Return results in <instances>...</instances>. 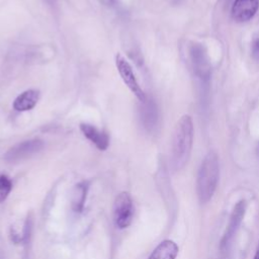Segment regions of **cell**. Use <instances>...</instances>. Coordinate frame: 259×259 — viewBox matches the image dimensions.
<instances>
[{
	"label": "cell",
	"instance_id": "obj_15",
	"mask_svg": "<svg viewBox=\"0 0 259 259\" xmlns=\"http://www.w3.org/2000/svg\"><path fill=\"white\" fill-rule=\"evenodd\" d=\"M251 53H252L253 59L259 62V37H256L253 39L252 46H251Z\"/></svg>",
	"mask_w": 259,
	"mask_h": 259
},
{
	"label": "cell",
	"instance_id": "obj_5",
	"mask_svg": "<svg viewBox=\"0 0 259 259\" xmlns=\"http://www.w3.org/2000/svg\"><path fill=\"white\" fill-rule=\"evenodd\" d=\"M245 210H246V201L243 199V200H240L236 203V205L234 206L233 208V211L231 213V217H230V221H229V224L227 226V229L224 233V236L221 240V244H220V249L222 252H225L227 251V249L229 248L235 234L237 233L241 223H242V220L244 218V214H245Z\"/></svg>",
	"mask_w": 259,
	"mask_h": 259
},
{
	"label": "cell",
	"instance_id": "obj_13",
	"mask_svg": "<svg viewBox=\"0 0 259 259\" xmlns=\"http://www.w3.org/2000/svg\"><path fill=\"white\" fill-rule=\"evenodd\" d=\"M88 190V183L87 182H82L77 185V193L78 195L75 197L73 201V208L74 210L80 212L82 211L84 207V202L86 200V194Z\"/></svg>",
	"mask_w": 259,
	"mask_h": 259
},
{
	"label": "cell",
	"instance_id": "obj_6",
	"mask_svg": "<svg viewBox=\"0 0 259 259\" xmlns=\"http://www.w3.org/2000/svg\"><path fill=\"white\" fill-rule=\"evenodd\" d=\"M42 147L44 143L38 139L24 141L10 148L5 154L4 159L8 162L19 161L39 152L42 149Z\"/></svg>",
	"mask_w": 259,
	"mask_h": 259
},
{
	"label": "cell",
	"instance_id": "obj_12",
	"mask_svg": "<svg viewBox=\"0 0 259 259\" xmlns=\"http://www.w3.org/2000/svg\"><path fill=\"white\" fill-rule=\"evenodd\" d=\"M143 103H145V107L143 109V120H144L145 126L150 128L154 126L156 122V117H157L156 107L153 102H148V100H146Z\"/></svg>",
	"mask_w": 259,
	"mask_h": 259
},
{
	"label": "cell",
	"instance_id": "obj_4",
	"mask_svg": "<svg viewBox=\"0 0 259 259\" xmlns=\"http://www.w3.org/2000/svg\"><path fill=\"white\" fill-rule=\"evenodd\" d=\"M115 66L126 87L135 94V96L141 102H145L147 100V96L144 90L139 85V82L136 78V75L131 64L120 54H117L115 56Z\"/></svg>",
	"mask_w": 259,
	"mask_h": 259
},
{
	"label": "cell",
	"instance_id": "obj_9",
	"mask_svg": "<svg viewBox=\"0 0 259 259\" xmlns=\"http://www.w3.org/2000/svg\"><path fill=\"white\" fill-rule=\"evenodd\" d=\"M39 91L36 89H28L20 93L13 101V108L16 111H27L32 109L38 102Z\"/></svg>",
	"mask_w": 259,
	"mask_h": 259
},
{
	"label": "cell",
	"instance_id": "obj_10",
	"mask_svg": "<svg viewBox=\"0 0 259 259\" xmlns=\"http://www.w3.org/2000/svg\"><path fill=\"white\" fill-rule=\"evenodd\" d=\"M178 251L179 249L175 242L164 240L154 249L148 259H175Z\"/></svg>",
	"mask_w": 259,
	"mask_h": 259
},
{
	"label": "cell",
	"instance_id": "obj_11",
	"mask_svg": "<svg viewBox=\"0 0 259 259\" xmlns=\"http://www.w3.org/2000/svg\"><path fill=\"white\" fill-rule=\"evenodd\" d=\"M192 59H193V65L195 66L196 72L200 76H205L208 74V62L206 61V56L204 52L202 51V48L199 46H193L191 51Z\"/></svg>",
	"mask_w": 259,
	"mask_h": 259
},
{
	"label": "cell",
	"instance_id": "obj_7",
	"mask_svg": "<svg viewBox=\"0 0 259 259\" xmlns=\"http://www.w3.org/2000/svg\"><path fill=\"white\" fill-rule=\"evenodd\" d=\"M259 8V0H235L232 17L236 22H247L254 17Z\"/></svg>",
	"mask_w": 259,
	"mask_h": 259
},
{
	"label": "cell",
	"instance_id": "obj_14",
	"mask_svg": "<svg viewBox=\"0 0 259 259\" xmlns=\"http://www.w3.org/2000/svg\"><path fill=\"white\" fill-rule=\"evenodd\" d=\"M12 189V182L5 174H0V203L3 202L9 195Z\"/></svg>",
	"mask_w": 259,
	"mask_h": 259
},
{
	"label": "cell",
	"instance_id": "obj_3",
	"mask_svg": "<svg viewBox=\"0 0 259 259\" xmlns=\"http://www.w3.org/2000/svg\"><path fill=\"white\" fill-rule=\"evenodd\" d=\"M134 204L128 192H120L114 201L113 218L114 224L118 229L127 228L133 220Z\"/></svg>",
	"mask_w": 259,
	"mask_h": 259
},
{
	"label": "cell",
	"instance_id": "obj_8",
	"mask_svg": "<svg viewBox=\"0 0 259 259\" xmlns=\"http://www.w3.org/2000/svg\"><path fill=\"white\" fill-rule=\"evenodd\" d=\"M80 130L83 133V135L90 142H92L96 146V148L99 149L100 151H105L108 148L109 137L106 133L100 132L94 125L89 123H84V122L80 124Z\"/></svg>",
	"mask_w": 259,
	"mask_h": 259
},
{
	"label": "cell",
	"instance_id": "obj_2",
	"mask_svg": "<svg viewBox=\"0 0 259 259\" xmlns=\"http://www.w3.org/2000/svg\"><path fill=\"white\" fill-rule=\"evenodd\" d=\"M220 177L219 157L213 151L203 158L197 173L196 193L200 203L208 202L214 194Z\"/></svg>",
	"mask_w": 259,
	"mask_h": 259
},
{
	"label": "cell",
	"instance_id": "obj_16",
	"mask_svg": "<svg viewBox=\"0 0 259 259\" xmlns=\"http://www.w3.org/2000/svg\"><path fill=\"white\" fill-rule=\"evenodd\" d=\"M254 259H259V246L256 250V253H255V256H254Z\"/></svg>",
	"mask_w": 259,
	"mask_h": 259
},
{
	"label": "cell",
	"instance_id": "obj_1",
	"mask_svg": "<svg viewBox=\"0 0 259 259\" xmlns=\"http://www.w3.org/2000/svg\"><path fill=\"white\" fill-rule=\"evenodd\" d=\"M193 122L191 116H181L175 125L172 139V165L175 170L182 169L191 153L193 143Z\"/></svg>",
	"mask_w": 259,
	"mask_h": 259
}]
</instances>
